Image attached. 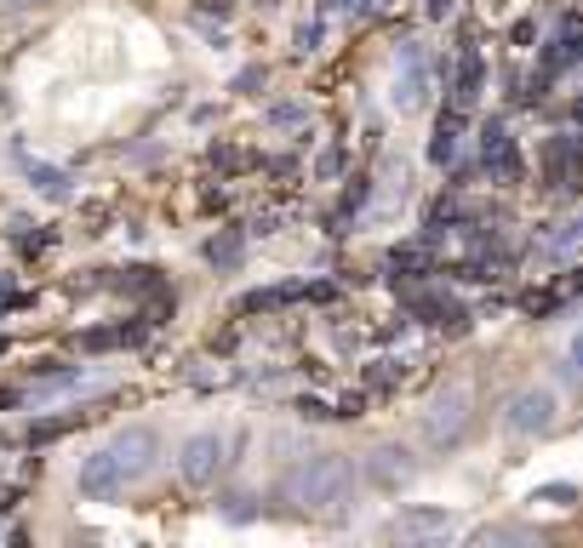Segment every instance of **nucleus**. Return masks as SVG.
<instances>
[{
    "label": "nucleus",
    "instance_id": "6",
    "mask_svg": "<svg viewBox=\"0 0 583 548\" xmlns=\"http://www.w3.org/2000/svg\"><path fill=\"white\" fill-rule=\"evenodd\" d=\"M110 452H115V463H121V474H126V486H137V479L155 468V457H160V434H155V429H121V434L110 440Z\"/></svg>",
    "mask_w": 583,
    "mask_h": 548
},
{
    "label": "nucleus",
    "instance_id": "1",
    "mask_svg": "<svg viewBox=\"0 0 583 548\" xmlns=\"http://www.w3.org/2000/svg\"><path fill=\"white\" fill-rule=\"evenodd\" d=\"M355 492V463L337 457V452H321V457H303L287 479H281V497L303 514H332L343 508Z\"/></svg>",
    "mask_w": 583,
    "mask_h": 548
},
{
    "label": "nucleus",
    "instance_id": "13",
    "mask_svg": "<svg viewBox=\"0 0 583 548\" xmlns=\"http://www.w3.org/2000/svg\"><path fill=\"white\" fill-rule=\"evenodd\" d=\"M252 514H258V508H252V497H247V492L223 497V520H252Z\"/></svg>",
    "mask_w": 583,
    "mask_h": 548
},
{
    "label": "nucleus",
    "instance_id": "15",
    "mask_svg": "<svg viewBox=\"0 0 583 548\" xmlns=\"http://www.w3.org/2000/svg\"><path fill=\"white\" fill-rule=\"evenodd\" d=\"M572 366H577V371H583V331H577V337H572Z\"/></svg>",
    "mask_w": 583,
    "mask_h": 548
},
{
    "label": "nucleus",
    "instance_id": "4",
    "mask_svg": "<svg viewBox=\"0 0 583 548\" xmlns=\"http://www.w3.org/2000/svg\"><path fill=\"white\" fill-rule=\"evenodd\" d=\"M361 479L372 492H406L418 479V452L412 445H372L361 463Z\"/></svg>",
    "mask_w": 583,
    "mask_h": 548
},
{
    "label": "nucleus",
    "instance_id": "14",
    "mask_svg": "<svg viewBox=\"0 0 583 548\" xmlns=\"http://www.w3.org/2000/svg\"><path fill=\"white\" fill-rule=\"evenodd\" d=\"M521 537H532V531H521V526H487V531H475V542H521Z\"/></svg>",
    "mask_w": 583,
    "mask_h": 548
},
{
    "label": "nucleus",
    "instance_id": "10",
    "mask_svg": "<svg viewBox=\"0 0 583 548\" xmlns=\"http://www.w3.org/2000/svg\"><path fill=\"white\" fill-rule=\"evenodd\" d=\"M429 160H435V166H452V160H458V126H452V120H446V126L435 131V144H429Z\"/></svg>",
    "mask_w": 583,
    "mask_h": 548
},
{
    "label": "nucleus",
    "instance_id": "11",
    "mask_svg": "<svg viewBox=\"0 0 583 548\" xmlns=\"http://www.w3.org/2000/svg\"><path fill=\"white\" fill-rule=\"evenodd\" d=\"M206 257H212L218 268H235V263H240V234H218V240H206Z\"/></svg>",
    "mask_w": 583,
    "mask_h": 548
},
{
    "label": "nucleus",
    "instance_id": "3",
    "mask_svg": "<svg viewBox=\"0 0 583 548\" xmlns=\"http://www.w3.org/2000/svg\"><path fill=\"white\" fill-rule=\"evenodd\" d=\"M503 423H509V434H521V440H543L549 429L561 423V394L543 389V383H532V389H521V394H509Z\"/></svg>",
    "mask_w": 583,
    "mask_h": 548
},
{
    "label": "nucleus",
    "instance_id": "8",
    "mask_svg": "<svg viewBox=\"0 0 583 548\" xmlns=\"http://www.w3.org/2000/svg\"><path fill=\"white\" fill-rule=\"evenodd\" d=\"M424 81H429V52L418 41L400 46V81H395V103L400 109H418L424 103Z\"/></svg>",
    "mask_w": 583,
    "mask_h": 548
},
{
    "label": "nucleus",
    "instance_id": "7",
    "mask_svg": "<svg viewBox=\"0 0 583 548\" xmlns=\"http://www.w3.org/2000/svg\"><path fill=\"white\" fill-rule=\"evenodd\" d=\"M75 486H81V497H92V503H115V497L126 492V474H121V463H115L110 445H103V452H92V457L81 463Z\"/></svg>",
    "mask_w": 583,
    "mask_h": 548
},
{
    "label": "nucleus",
    "instance_id": "2",
    "mask_svg": "<svg viewBox=\"0 0 583 548\" xmlns=\"http://www.w3.org/2000/svg\"><path fill=\"white\" fill-rule=\"evenodd\" d=\"M469 418H475V389L469 383H446L429 411H424V445L429 452H452V445L469 434Z\"/></svg>",
    "mask_w": 583,
    "mask_h": 548
},
{
    "label": "nucleus",
    "instance_id": "12",
    "mask_svg": "<svg viewBox=\"0 0 583 548\" xmlns=\"http://www.w3.org/2000/svg\"><path fill=\"white\" fill-rule=\"evenodd\" d=\"M532 503H543V508H572V503H577V486H538Z\"/></svg>",
    "mask_w": 583,
    "mask_h": 548
},
{
    "label": "nucleus",
    "instance_id": "9",
    "mask_svg": "<svg viewBox=\"0 0 583 548\" xmlns=\"http://www.w3.org/2000/svg\"><path fill=\"white\" fill-rule=\"evenodd\" d=\"M458 520L446 508H400V520H395V537H446Z\"/></svg>",
    "mask_w": 583,
    "mask_h": 548
},
{
    "label": "nucleus",
    "instance_id": "5",
    "mask_svg": "<svg viewBox=\"0 0 583 548\" xmlns=\"http://www.w3.org/2000/svg\"><path fill=\"white\" fill-rule=\"evenodd\" d=\"M223 434H212V429H200V434H189L184 445H178V474H184V486H195V492H206L212 479L223 474Z\"/></svg>",
    "mask_w": 583,
    "mask_h": 548
}]
</instances>
